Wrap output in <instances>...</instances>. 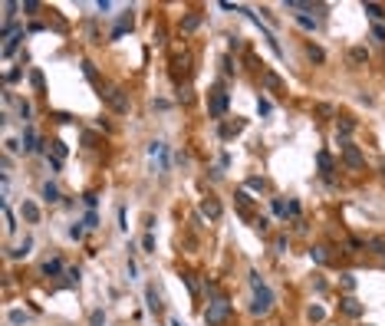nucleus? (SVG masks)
Wrapping results in <instances>:
<instances>
[{"label": "nucleus", "instance_id": "f257e3e1", "mask_svg": "<svg viewBox=\"0 0 385 326\" xmlns=\"http://www.w3.org/2000/svg\"><path fill=\"white\" fill-rule=\"evenodd\" d=\"M230 313H234L230 300H227V297H218V300L208 303V310H204V323H208V326H224V323L230 320Z\"/></svg>", "mask_w": 385, "mask_h": 326}, {"label": "nucleus", "instance_id": "f03ea898", "mask_svg": "<svg viewBox=\"0 0 385 326\" xmlns=\"http://www.w3.org/2000/svg\"><path fill=\"white\" fill-rule=\"evenodd\" d=\"M99 96L109 102V109H112V112H119V115H125V112H129V96H125L119 86H106Z\"/></svg>", "mask_w": 385, "mask_h": 326}, {"label": "nucleus", "instance_id": "7ed1b4c3", "mask_svg": "<svg viewBox=\"0 0 385 326\" xmlns=\"http://www.w3.org/2000/svg\"><path fill=\"white\" fill-rule=\"evenodd\" d=\"M270 310H274V293H270V287H257L254 290V303H250V313L254 316H267Z\"/></svg>", "mask_w": 385, "mask_h": 326}, {"label": "nucleus", "instance_id": "20e7f679", "mask_svg": "<svg viewBox=\"0 0 385 326\" xmlns=\"http://www.w3.org/2000/svg\"><path fill=\"white\" fill-rule=\"evenodd\" d=\"M191 63H194V60H191V53H188V50H181L178 56L171 60V79H174V82L188 79V76H191Z\"/></svg>", "mask_w": 385, "mask_h": 326}, {"label": "nucleus", "instance_id": "39448f33", "mask_svg": "<svg viewBox=\"0 0 385 326\" xmlns=\"http://www.w3.org/2000/svg\"><path fill=\"white\" fill-rule=\"evenodd\" d=\"M227 93H224V86H214V93H211V99H208V112L214 115V119H221L224 112H227Z\"/></svg>", "mask_w": 385, "mask_h": 326}, {"label": "nucleus", "instance_id": "423d86ee", "mask_svg": "<svg viewBox=\"0 0 385 326\" xmlns=\"http://www.w3.org/2000/svg\"><path fill=\"white\" fill-rule=\"evenodd\" d=\"M342 162H346L349 168H362V165H366V158H362V152L356 149L352 142H346V145H342Z\"/></svg>", "mask_w": 385, "mask_h": 326}, {"label": "nucleus", "instance_id": "0eeeda50", "mask_svg": "<svg viewBox=\"0 0 385 326\" xmlns=\"http://www.w3.org/2000/svg\"><path fill=\"white\" fill-rule=\"evenodd\" d=\"M201 214H208V218H211V221H218L221 214H224L221 201H218V198H204V201H201Z\"/></svg>", "mask_w": 385, "mask_h": 326}, {"label": "nucleus", "instance_id": "6e6552de", "mask_svg": "<svg viewBox=\"0 0 385 326\" xmlns=\"http://www.w3.org/2000/svg\"><path fill=\"white\" fill-rule=\"evenodd\" d=\"M339 310L346 316H352V320H356V316H362V303L356 300V297H342V300H339Z\"/></svg>", "mask_w": 385, "mask_h": 326}, {"label": "nucleus", "instance_id": "1a4fd4ad", "mask_svg": "<svg viewBox=\"0 0 385 326\" xmlns=\"http://www.w3.org/2000/svg\"><path fill=\"white\" fill-rule=\"evenodd\" d=\"M20 142H23V152H40V149H43V145H40V138H37V129H33V126H26V129H23V138H20Z\"/></svg>", "mask_w": 385, "mask_h": 326}, {"label": "nucleus", "instance_id": "9d476101", "mask_svg": "<svg viewBox=\"0 0 385 326\" xmlns=\"http://www.w3.org/2000/svg\"><path fill=\"white\" fill-rule=\"evenodd\" d=\"M149 158H152V162L158 158V171H165V168H168V158H165V142H152V145H149Z\"/></svg>", "mask_w": 385, "mask_h": 326}, {"label": "nucleus", "instance_id": "9b49d317", "mask_svg": "<svg viewBox=\"0 0 385 326\" xmlns=\"http://www.w3.org/2000/svg\"><path fill=\"white\" fill-rule=\"evenodd\" d=\"M40 274H43V277H60V274H66V270H63V260L60 257H50V260L40 263Z\"/></svg>", "mask_w": 385, "mask_h": 326}, {"label": "nucleus", "instance_id": "f8f14e48", "mask_svg": "<svg viewBox=\"0 0 385 326\" xmlns=\"http://www.w3.org/2000/svg\"><path fill=\"white\" fill-rule=\"evenodd\" d=\"M316 165H319V175H323L326 182H333V175H330V171H333V158H330V152H319V155H316Z\"/></svg>", "mask_w": 385, "mask_h": 326}, {"label": "nucleus", "instance_id": "ddd939ff", "mask_svg": "<svg viewBox=\"0 0 385 326\" xmlns=\"http://www.w3.org/2000/svg\"><path fill=\"white\" fill-rule=\"evenodd\" d=\"M352 129H356V122H352V119H339V126H336V138L346 145V142H349V135H352Z\"/></svg>", "mask_w": 385, "mask_h": 326}, {"label": "nucleus", "instance_id": "4468645a", "mask_svg": "<svg viewBox=\"0 0 385 326\" xmlns=\"http://www.w3.org/2000/svg\"><path fill=\"white\" fill-rule=\"evenodd\" d=\"M132 23H135V17H132V13H125V17H119L115 30H112V40H119L122 33H129V30H132Z\"/></svg>", "mask_w": 385, "mask_h": 326}, {"label": "nucleus", "instance_id": "2eb2a0df", "mask_svg": "<svg viewBox=\"0 0 385 326\" xmlns=\"http://www.w3.org/2000/svg\"><path fill=\"white\" fill-rule=\"evenodd\" d=\"M23 37H26L23 30H17L13 37H7V43H4V56H13V53L20 50V40H23Z\"/></svg>", "mask_w": 385, "mask_h": 326}, {"label": "nucleus", "instance_id": "dca6fc26", "mask_svg": "<svg viewBox=\"0 0 385 326\" xmlns=\"http://www.w3.org/2000/svg\"><path fill=\"white\" fill-rule=\"evenodd\" d=\"M145 300H149V310H152V313H162V297H158L155 287H145Z\"/></svg>", "mask_w": 385, "mask_h": 326}, {"label": "nucleus", "instance_id": "f3484780", "mask_svg": "<svg viewBox=\"0 0 385 326\" xmlns=\"http://www.w3.org/2000/svg\"><path fill=\"white\" fill-rule=\"evenodd\" d=\"M201 26V13H188L185 20H181V33H194Z\"/></svg>", "mask_w": 385, "mask_h": 326}, {"label": "nucleus", "instance_id": "a211bd4d", "mask_svg": "<svg viewBox=\"0 0 385 326\" xmlns=\"http://www.w3.org/2000/svg\"><path fill=\"white\" fill-rule=\"evenodd\" d=\"M362 10L372 17V23H382V17H385V7L382 4H362Z\"/></svg>", "mask_w": 385, "mask_h": 326}, {"label": "nucleus", "instance_id": "6ab92c4d", "mask_svg": "<svg viewBox=\"0 0 385 326\" xmlns=\"http://www.w3.org/2000/svg\"><path fill=\"white\" fill-rule=\"evenodd\" d=\"M82 73H86V79H89V82H96V86L102 89V82H99V69H96V63H89V60H82Z\"/></svg>", "mask_w": 385, "mask_h": 326}, {"label": "nucleus", "instance_id": "aec40b11", "mask_svg": "<svg viewBox=\"0 0 385 326\" xmlns=\"http://www.w3.org/2000/svg\"><path fill=\"white\" fill-rule=\"evenodd\" d=\"M263 86H267V89H277V93H280V89H283V79H280L277 73H270V69H263Z\"/></svg>", "mask_w": 385, "mask_h": 326}, {"label": "nucleus", "instance_id": "412c9836", "mask_svg": "<svg viewBox=\"0 0 385 326\" xmlns=\"http://www.w3.org/2000/svg\"><path fill=\"white\" fill-rule=\"evenodd\" d=\"M30 247H33V238H23V244H20L17 251H10L7 257H10V260H20V257H26V254H30Z\"/></svg>", "mask_w": 385, "mask_h": 326}, {"label": "nucleus", "instance_id": "4be33fe9", "mask_svg": "<svg viewBox=\"0 0 385 326\" xmlns=\"http://www.w3.org/2000/svg\"><path fill=\"white\" fill-rule=\"evenodd\" d=\"M7 316H10V323H17V326H26L33 320V313H26V310H10Z\"/></svg>", "mask_w": 385, "mask_h": 326}, {"label": "nucleus", "instance_id": "5701e85b", "mask_svg": "<svg viewBox=\"0 0 385 326\" xmlns=\"http://www.w3.org/2000/svg\"><path fill=\"white\" fill-rule=\"evenodd\" d=\"M23 218L30 221V224H37V221H40V208L33 204V201H23Z\"/></svg>", "mask_w": 385, "mask_h": 326}, {"label": "nucleus", "instance_id": "b1692460", "mask_svg": "<svg viewBox=\"0 0 385 326\" xmlns=\"http://www.w3.org/2000/svg\"><path fill=\"white\" fill-rule=\"evenodd\" d=\"M4 231L7 234L17 231V221H13V211H10V204H7V201H4Z\"/></svg>", "mask_w": 385, "mask_h": 326}, {"label": "nucleus", "instance_id": "393cba45", "mask_svg": "<svg viewBox=\"0 0 385 326\" xmlns=\"http://www.w3.org/2000/svg\"><path fill=\"white\" fill-rule=\"evenodd\" d=\"M76 283H79V270L69 267L66 274H63V283H60V287H76Z\"/></svg>", "mask_w": 385, "mask_h": 326}, {"label": "nucleus", "instance_id": "a878e982", "mask_svg": "<svg viewBox=\"0 0 385 326\" xmlns=\"http://www.w3.org/2000/svg\"><path fill=\"white\" fill-rule=\"evenodd\" d=\"M237 132H244V122H227V126H221V138H230Z\"/></svg>", "mask_w": 385, "mask_h": 326}, {"label": "nucleus", "instance_id": "bb28decb", "mask_svg": "<svg viewBox=\"0 0 385 326\" xmlns=\"http://www.w3.org/2000/svg\"><path fill=\"white\" fill-rule=\"evenodd\" d=\"M297 23L303 26V30H316L319 20H316V17H306V13H297Z\"/></svg>", "mask_w": 385, "mask_h": 326}, {"label": "nucleus", "instance_id": "cd10ccee", "mask_svg": "<svg viewBox=\"0 0 385 326\" xmlns=\"http://www.w3.org/2000/svg\"><path fill=\"white\" fill-rule=\"evenodd\" d=\"M349 60H352V63H369V53L362 50V46H352V50H349Z\"/></svg>", "mask_w": 385, "mask_h": 326}, {"label": "nucleus", "instance_id": "c85d7f7f", "mask_svg": "<svg viewBox=\"0 0 385 326\" xmlns=\"http://www.w3.org/2000/svg\"><path fill=\"white\" fill-rule=\"evenodd\" d=\"M43 198L50 201V204H53V201H60V188H56L53 182H46V185H43Z\"/></svg>", "mask_w": 385, "mask_h": 326}, {"label": "nucleus", "instance_id": "c756f323", "mask_svg": "<svg viewBox=\"0 0 385 326\" xmlns=\"http://www.w3.org/2000/svg\"><path fill=\"white\" fill-rule=\"evenodd\" d=\"M306 316H310V323H323L326 320V310L323 307H310V310H306Z\"/></svg>", "mask_w": 385, "mask_h": 326}, {"label": "nucleus", "instance_id": "7c9ffc66", "mask_svg": "<svg viewBox=\"0 0 385 326\" xmlns=\"http://www.w3.org/2000/svg\"><path fill=\"white\" fill-rule=\"evenodd\" d=\"M66 142H60V138H56V142H53V158H56V162H63V158H66Z\"/></svg>", "mask_w": 385, "mask_h": 326}, {"label": "nucleus", "instance_id": "2f4dec72", "mask_svg": "<svg viewBox=\"0 0 385 326\" xmlns=\"http://www.w3.org/2000/svg\"><path fill=\"white\" fill-rule=\"evenodd\" d=\"M310 257L316 260V263H330V254H326V247H313V251H310Z\"/></svg>", "mask_w": 385, "mask_h": 326}, {"label": "nucleus", "instance_id": "473e14b6", "mask_svg": "<svg viewBox=\"0 0 385 326\" xmlns=\"http://www.w3.org/2000/svg\"><path fill=\"white\" fill-rule=\"evenodd\" d=\"M306 56H310V60H316V63H323V60H326V53L319 50V46H313V43H310V46H306Z\"/></svg>", "mask_w": 385, "mask_h": 326}, {"label": "nucleus", "instance_id": "72a5a7b5", "mask_svg": "<svg viewBox=\"0 0 385 326\" xmlns=\"http://www.w3.org/2000/svg\"><path fill=\"white\" fill-rule=\"evenodd\" d=\"M274 247H277V254H286V251H290V238H286V234H280V238L274 241Z\"/></svg>", "mask_w": 385, "mask_h": 326}, {"label": "nucleus", "instance_id": "f704fd0d", "mask_svg": "<svg viewBox=\"0 0 385 326\" xmlns=\"http://www.w3.org/2000/svg\"><path fill=\"white\" fill-rule=\"evenodd\" d=\"M366 247H372L375 254H382V257H385V238H372V241H369Z\"/></svg>", "mask_w": 385, "mask_h": 326}, {"label": "nucleus", "instance_id": "c9c22d12", "mask_svg": "<svg viewBox=\"0 0 385 326\" xmlns=\"http://www.w3.org/2000/svg\"><path fill=\"white\" fill-rule=\"evenodd\" d=\"M342 277V290H346V293H352V290H356V277L352 274H339Z\"/></svg>", "mask_w": 385, "mask_h": 326}, {"label": "nucleus", "instance_id": "e433bc0d", "mask_svg": "<svg viewBox=\"0 0 385 326\" xmlns=\"http://www.w3.org/2000/svg\"><path fill=\"white\" fill-rule=\"evenodd\" d=\"M204 293H208V297H211V300H218V297H221V290H218V283H214V280H204Z\"/></svg>", "mask_w": 385, "mask_h": 326}, {"label": "nucleus", "instance_id": "4c0bfd02", "mask_svg": "<svg viewBox=\"0 0 385 326\" xmlns=\"http://www.w3.org/2000/svg\"><path fill=\"white\" fill-rule=\"evenodd\" d=\"M234 198H237V204H241L244 211H247V208H250V195H247V188H241V191H237Z\"/></svg>", "mask_w": 385, "mask_h": 326}, {"label": "nucleus", "instance_id": "58836bf2", "mask_svg": "<svg viewBox=\"0 0 385 326\" xmlns=\"http://www.w3.org/2000/svg\"><path fill=\"white\" fill-rule=\"evenodd\" d=\"M247 277H250V287H254V290H257V287H267V280H263V277L257 274V270H250Z\"/></svg>", "mask_w": 385, "mask_h": 326}, {"label": "nucleus", "instance_id": "ea45409f", "mask_svg": "<svg viewBox=\"0 0 385 326\" xmlns=\"http://www.w3.org/2000/svg\"><path fill=\"white\" fill-rule=\"evenodd\" d=\"M82 234H86V224H73L69 227V238L73 241H82Z\"/></svg>", "mask_w": 385, "mask_h": 326}, {"label": "nucleus", "instance_id": "a19ab883", "mask_svg": "<svg viewBox=\"0 0 385 326\" xmlns=\"http://www.w3.org/2000/svg\"><path fill=\"white\" fill-rule=\"evenodd\" d=\"M270 109H274V106H270V99H263V96H260V99H257V112H260V115H270Z\"/></svg>", "mask_w": 385, "mask_h": 326}, {"label": "nucleus", "instance_id": "79ce46f5", "mask_svg": "<svg viewBox=\"0 0 385 326\" xmlns=\"http://www.w3.org/2000/svg\"><path fill=\"white\" fill-rule=\"evenodd\" d=\"M181 277H185V283H188V290H191V293H198V290H201V283L194 280V274H181Z\"/></svg>", "mask_w": 385, "mask_h": 326}, {"label": "nucleus", "instance_id": "37998d69", "mask_svg": "<svg viewBox=\"0 0 385 326\" xmlns=\"http://www.w3.org/2000/svg\"><path fill=\"white\" fill-rule=\"evenodd\" d=\"M17 112H20V119H30V102L20 99V102H17Z\"/></svg>", "mask_w": 385, "mask_h": 326}, {"label": "nucleus", "instance_id": "c03bdc74", "mask_svg": "<svg viewBox=\"0 0 385 326\" xmlns=\"http://www.w3.org/2000/svg\"><path fill=\"white\" fill-rule=\"evenodd\" d=\"M142 247L149 254H155V234H145V238H142Z\"/></svg>", "mask_w": 385, "mask_h": 326}, {"label": "nucleus", "instance_id": "a18cd8bd", "mask_svg": "<svg viewBox=\"0 0 385 326\" xmlns=\"http://www.w3.org/2000/svg\"><path fill=\"white\" fill-rule=\"evenodd\" d=\"M372 37L379 40V43H385V23H372Z\"/></svg>", "mask_w": 385, "mask_h": 326}, {"label": "nucleus", "instance_id": "49530a36", "mask_svg": "<svg viewBox=\"0 0 385 326\" xmlns=\"http://www.w3.org/2000/svg\"><path fill=\"white\" fill-rule=\"evenodd\" d=\"M247 188H250V191H263V178H257V175L247 178Z\"/></svg>", "mask_w": 385, "mask_h": 326}, {"label": "nucleus", "instance_id": "de8ad7c7", "mask_svg": "<svg viewBox=\"0 0 385 326\" xmlns=\"http://www.w3.org/2000/svg\"><path fill=\"white\" fill-rule=\"evenodd\" d=\"M274 214H277V218H286V204L280 198H274Z\"/></svg>", "mask_w": 385, "mask_h": 326}, {"label": "nucleus", "instance_id": "09e8293b", "mask_svg": "<svg viewBox=\"0 0 385 326\" xmlns=\"http://www.w3.org/2000/svg\"><path fill=\"white\" fill-rule=\"evenodd\" d=\"M82 224H86V227H99V214H96V211H89V214H86V221H82Z\"/></svg>", "mask_w": 385, "mask_h": 326}, {"label": "nucleus", "instance_id": "8fccbe9b", "mask_svg": "<svg viewBox=\"0 0 385 326\" xmlns=\"http://www.w3.org/2000/svg\"><path fill=\"white\" fill-rule=\"evenodd\" d=\"M20 7H23L26 13H37L40 10V0H26V4H20Z\"/></svg>", "mask_w": 385, "mask_h": 326}, {"label": "nucleus", "instance_id": "3c124183", "mask_svg": "<svg viewBox=\"0 0 385 326\" xmlns=\"http://www.w3.org/2000/svg\"><path fill=\"white\" fill-rule=\"evenodd\" d=\"M286 214H290V218H300V204H297V201H290V204H286Z\"/></svg>", "mask_w": 385, "mask_h": 326}, {"label": "nucleus", "instance_id": "603ef678", "mask_svg": "<svg viewBox=\"0 0 385 326\" xmlns=\"http://www.w3.org/2000/svg\"><path fill=\"white\" fill-rule=\"evenodd\" d=\"M30 82H33L37 89H43V73H30Z\"/></svg>", "mask_w": 385, "mask_h": 326}, {"label": "nucleus", "instance_id": "864d4df0", "mask_svg": "<svg viewBox=\"0 0 385 326\" xmlns=\"http://www.w3.org/2000/svg\"><path fill=\"white\" fill-rule=\"evenodd\" d=\"M254 227H257V231L263 234V231H267V227H270V221H267V218H257V221H254Z\"/></svg>", "mask_w": 385, "mask_h": 326}, {"label": "nucleus", "instance_id": "5fc2aeb1", "mask_svg": "<svg viewBox=\"0 0 385 326\" xmlns=\"http://www.w3.org/2000/svg\"><path fill=\"white\" fill-rule=\"evenodd\" d=\"M89 323H93V326H102V323H106V316H102V313H99V310H96V313H93V316H89Z\"/></svg>", "mask_w": 385, "mask_h": 326}, {"label": "nucleus", "instance_id": "6e6d98bb", "mask_svg": "<svg viewBox=\"0 0 385 326\" xmlns=\"http://www.w3.org/2000/svg\"><path fill=\"white\" fill-rule=\"evenodd\" d=\"M4 79H7V82H17V79H20V69H7Z\"/></svg>", "mask_w": 385, "mask_h": 326}, {"label": "nucleus", "instance_id": "4d7b16f0", "mask_svg": "<svg viewBox=\"0 0 385 326\" xmlns=\"http://www.w3.org/2000/svg\"><path fill=\"white\" fill-rule=\"evenodd\" d=\"M82 201H86L89 208H96V201H99V198H96V191H86V198H82Z\"/></svg>", "mask_w": 385, "mask_h": 326}, {"label": "nucleus", "instance_id": "13d9d810", "mask_svg": "<svg viewBox=\"0 0 385 326\" xmlns=\"http://www.w3.org/2000/svg\"><path fill=\"white\" fill-rule=\"evenodd\" d=\"M119 227H122V231H129V224H125V208H119Z\"/></svg>", "mask_w": 385, "mask_h": 326}, {"label": "nucleus", "instance_id": "bf43d9fd", "mask_svg": "<svg viewBox=\"0 0 385 326\" xmlns=\"http://www.w3.org/2000/svg\"><path fill=\"white\" fill-rule=\"evenodd\" d=\"M359 247H366V244H362L359 238H349V251H359Z\"/></svg>", "mask_w": 385, "mask_h": 326}, {"label": "nucleus", "instance_id": "052dcab7", "mask_svg": "<svg viewBox=\"0 0 385 326\" xmlns=\"http://www.w3.org/2000/svg\"><path fill=\"white\" fill-rule=\"evenodd\" d=\"M178 99H181V102H191V89L185 86V89H181V93H178Z\"/></svg>", "mask_w": 385, "mask_h": 326}, {"label": "nucleus", "instance_id": "680f3d73", "mask_svg": "<svg viewBox=\"0 0 385 326\" xmlns=\"http://www.w3.org/2000/svg\"><path fill=\"white\" fill-rule=\"evenodd\" d=\"M20 149H23L20 142H13V138H7V152H20Z\"/></svg>", "mask_w": 385, "mask_h": 326}, {"label": "nucleus", "instance_id": "e2e57ef3", "mask_svg": "<svg viewBox=\"0 0 385 326\" xmlns=\"http://www.w3.org/2000/svg\"><path fill=\"white\" fill-rule=\"evenodd\" d=\"M171 326H185V323H181V320H171Z\"/></svg>", "mask_w": 385, "mask_h": 326}]
</instances>
